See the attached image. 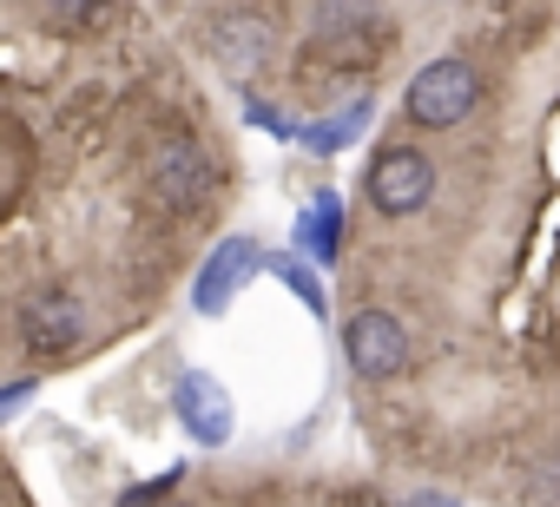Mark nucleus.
<instances>
[{
	"instance_id": "nucleus-1",
	"label": "nucleus",
	"mask_w": 560,
	"mask_h": 507,
	"mask_svg": "<svg viewBox=\"0 0 560 507\" xmlns=\"http://www.w3.org/2000/svg\"><path fill=\"white\" fill-rule=\"evenodd\" d=\"M402 106H409V119L416 126H429V132H448V126H462L475 106H481V73L468 67V60H429L416 80H409V93H402Z\"/></svg>"
},
{
	"instance_id": "nucleus-2",
	"label": "nucleus",
	"mask_w": 560,
	"mask_h": 507,
	"mask_svg": "<svg viewBox=\"0 0 560 507\" xmlns=\"http://www.w3.org/2000/svg\"><path fill=\"white\" fill-rule=\"evenodd\" d=\"M363 191H370V204H376L383 217H416V211L435 198V158L416 152V145H383V152L370 158Z\"/></svg>"
},
{
	"instance_id": "nucleus-3",
	"label": "nucleus",
	"mask_w": 560,
	"mask_h": 507,
	"mask_svg": "<svg viewBox=\"0 0 560 507\" xmlns=\"http://www.w3.org/2000/svg\"><path fill=\"white\" fill-rule=\"evenodd\" d=\"M264 264H270V250H264L257 237H244V231L218 237L211 258H205V271H198V284H191V310H198V317H224V310L237 304V291H244Z\"/></svg>"
},
{
	"instance_id": "nucleus-4",
	"label": "nucleus",
	"mask_w": 560,
	"mask_h": 507,
	"mask_svg": "<svg viewBox=\"0 0 560 507\" xmlns=\"http://www.w3.org/2000/svg\"><path fill=\"white\" fill-rule=\"evenodd\" d=\"M21 343L34 350V356H67V350H80L86 343V304L67 291V284H40V291H27L21 297Z\"/></svg>"
},
{
	"instance_id": "nucleus-5",
	"label": "nucleus",
	"mask_w": 560,
	"mask_h": 507,
	"mask_svg": "<svg viewBox=\"0 0 560 507\" xmlns=\"http://www.w3.org/2000/svg\"><path fill=\"white\" fill-rule=\"evenodd\" d=\"M343 363L370 382H389V376L409 369V330L389 310H357L343 323Z\"/></svg>"
},
{
	"instance_id": "nucleus-6",
	"label": "nucleus",
	"mask_w": 560,
	"mask_h": 507,
	"mask_svg": "<svg viewBox=\"0 0 560 507\" xmlns=\"http://www.w3.org/2000/svg\"><path fill=\"white\" fill-rule=\"evenodd\" d=\"M172 415H178V428H185L198 448H224L231 428H237L231 389H224L218 376H205V369H185V376H178V389H172Z\"/></svg>"
},
{
	"instance_id": "nucleus-7",
	"label": "nucleus",
	"mask_w": 560,
	"mask_h": 507,
	"mask_svg": "<svg viewBox=\"0 0 560 507\" xmlns=\"http://www.w3.org/2000/svg\"><path fill=\"white\" fill-rule=\"evenodd\" d=\"M145 172H152V191H159V204H172V211H198V204L211 198V185H218L211 158H205L191 139H159Z\"/></svg>"
},
{
	"instance_id": "nucleus-8",
	"label": "nucleus",
	"mask_w": 560,
	"mask_h": 507,
	"mask_svg": "<svg viewBox=\"0 0 560 507\" xmlns=\"http://www.w3.org/2000/svg\"><path fill=\"white\" fill-rule=\"evenodd\" d=\"M337 250H343V198H337V191H317V198L298 211V258L337 264Z\"/></svg>"
},
{
	"instance_id": "nucleus-9",
	"label": "nucleus",
	"mask_w": 560,
	"mask_h": 507,
	"mask_svg": "<svg viewBox=\"0 0 560 507\" xmlns=\"http://www.w3.org/2000/svg\"><path fill=\"white\" fill-rule=\"evenodd\" d=\"M211 54H218L231 73H250V67L270 54V21H264V14H218V21H211Z\"/></svg>"
},
{
	"instance_id": "nucleus-10",
	"label": "nucleus",
	"mask_w": 560,
	"mask_h": 507,
	"mask_svg": "<svg viewBox=\"0 0 560 507\" xmlns=\"http://www.w3.org/2000/svg\"><path fill=\"white\" fill-rule=\"evenodd\" d=\"M277 284H284L311 317H330V291H324V278H317V264L311 258H298V250H270V264H264Z\"/></svg>"
},
{
	"instance_id": "nucleus-11",
	"label": "nucleus",
	"mask_w": 560,
	"mask_h": 507,
	"mask_svg": "<svg viewBox=\"0 0 560 507\" xmlns=\"http://www.w3.org/2000/svg\"><path fill=\"white\" fill-rule=\"evenodd\" d=\"M370 113H376V99H350L343 113H330V119L304 126V145H311V152H343V145L370 126Z\"/></svg>"
},
{
	"instance_id": "nucleus-12",
	"label": "nucleus",
	"mask_w": 560,
	"mask_h": 507,
	"mask_svg": "<svg viewBox=\"0 0 560 507\" xmlns=\"http://www.w3.org/2000/svg\"><path fill=\"white\" fill-rule=\"evenodd\" d=\"M178 481H185V468H165L159 481H139V487H126V494H119V507H152V500H165Z\"/></svg>"
},
{
	"instance_id": "nucleus-13",
	"label": "nucleus",
	"mask_w": 560,
	"mask_h": 507,
	"mask_svg": "<svg viewBox=\"0 0 560 507\" xmlns=\"http://www.w3.org/2000/svg\"><path fill=\"white\" fill-rule=\"evenodd\" d=\"M244 119H250V126H264V132H277V139H291V132H298L277 106H244ZM298 139H304V132H298Z\"/></svg>"
},
{
	"instance_id": "nucleus-14",
	"label": "nucleus",
	"mask_w": 560,
	"mask_h": 507,
	"mask_svg": "<svg viewBox=\"0 0 560 507\" xmlns=\"http://www.w3.org/2000/svg\"><path fill=\"white\" fill-rule=\"evenodd\" d=\"M34 402V382H8V389H0V415H21Z\"/></svg>"
},
{
	"instance_id": "nucleus-15",
	"label": "nucleus",
	"mask_w": 560,
	"mask_h": 507,
	"mask_svg": "<svg viewBox=\"0 0 560 507\" xmlns=\"http://www.w3.org/2000/svg\"><path fill=\"white\" fill-rule=\"evenodd\" d=\"M402 507H462V500H448V494H409Z\"/></svg>"
}]
</instances>
